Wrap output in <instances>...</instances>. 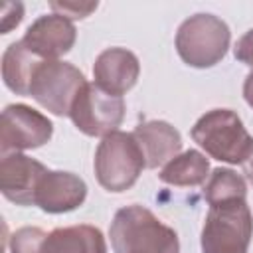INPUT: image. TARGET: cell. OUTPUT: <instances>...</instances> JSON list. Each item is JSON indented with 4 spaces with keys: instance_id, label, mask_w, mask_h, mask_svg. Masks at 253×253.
<instances>
[{
    "instance_id": "6da1fadb",
    "label": "cell",
    "mask_w": 253,
    "mask_h": 253,
    "mask_svg": "<svg viewBox=\"0 0 253 253\" xmlns=\"http://www.w3.org/2000/svg\"><path fill=\"white\" fill-rule=\"evenodd\" d=\"M109 235L115 253H180L176 231L142 206L121 208Z\"/></svg>"
},
{
    "instance_id": "7a4b0ae2",
    "label": "cell",
    "mask_w": 253,
    "mask_h": 253,
    "mask_svg": "<svg viewBox=\"0 0 253 253\" xmlns=\"http://www.w3.org/2000/svg\"><path fill=\"white\" fill-rule=\"evenodd\" d=\"M190 134L206 154L227 164H243L253 146V138L241 119L229 109L208 111L196 121Z\"/></svg>"
},
{
    "instance_id": "3957f363",
    "label": "cell",
    "mask_w": 253,
    "mask_h": 253,
    "mask_svg": "<svg viewBox=\"0 0 253 253\" xmlns=\"http://www.w3.org/2000/svg\"><path fill=\"white\" fill-rule=\"evenodd\" d=\"M253 237V215L245 198L210 206L204 229V253H247Z\"/></svg>"
},
{
    "instance_id": "277c9868",
    "label": "cell",
    "mask_w": 253,
    "mask_h": 253,
    "mask_svg": "<svg viewBox=\"0 0 253 253\" xmlns=\"http://www.w3.org/2000/svg\"><path fill=\"white\" fill-rule=\"evenodd\" d=\"M229 28L213 14H194L176 32V51L190 67L206 69L223 59L229 47Z\"/></svg>"
},
{
    "instance_id": "5b68a950",
    "label": "cell",
    "mask_w": 253,
    "mask_h": 253,
    "mask_svg": "<svg viewBox=\"0 0 253 253\" xmlns=\"http://www.w3.org/2000/svg\"><path fill=\"white\" fill-rule=\"evenodd\" d=\"M10 253H107V241L95 225H69L43 231L20 227L10 237Z\"/></svg>"
},
{
    "instance_id": "8992f818",
    "label": "cell",
    "mask_w": 253,
    "mask_h": 253,
    "mask_svg": "<svg viewBox=\"0 0 253 253\" xmlns=\"http://www.w3.org/2000/svg\"><path fill=\"white\" fill-rule=\"evenodd\" d=\"M146 168L142 150L132 132L115 130L97 146L95 152V176L97 182L109 192H125L138 180Z\"/></svg>"
},
{
    "instance_id": "52a82bcc",
    "label": "cell",
    "mask_w": 253,
    "mask_h": 253,
    "mask_svg": "<svg viewBox=\"0 0 253 253\" xmlns=\"http://www.w3.org/2000/svg\"><path fill=\"white\" fill-rule=\"evenodd\" d=\"M85 83V75L75 65L59 59H49L42 61L36 67L28 97H32L45 111L57 117H69L71 107Z\"/></svg>"
},
{
    "instance_id": "ba28073f",
    "label": "cell",
    "mask_w": 253,
    "mask_h": 253,
    "mask_svg": "<svg viewBox=\"0 0 253 253\" xmlns=\"http://www.w3.org/2000/svg\"><path fill=\"white\" fill-rule=\"evenodd\" d=\"M69 119L87 136H107L123 123L125 101L95 83H85L71 107Z\"/></svg>"
},
{
    "instance_id": "9c48e42d",
    "label": "cell",
    "mask_w": 253,
    "mask_h": 253,
    "mask_svg": "<svg viewBox=\"0 0 253 253\" xmlns=\"http://www.w3.org/2000/svg\"><path fill=\"white\" fill-rule=\"evenodd\" d=\"M53 134L51 121L28 105H8L2 111L0 150L4 154L43 146Z\"/></svg>"
},
{
    "instance_id": "30bf717a",
    "label": "cell",
    "mask_w": 253,
    "mask_h": 253,
    "mask_svg": "<svg viewBox=\"0 0 253 253\" xmlns=\"http://www.w3.org/2000/svg\"><path fill=\"white\" fill-rule=\"evenodd\" d=\"M47 168L20 152L4 154L0 162V190L16 206H34L36 190Z\"/></svg>"
},
{
    "instance_id": "8fae6325",
    "label": "cell",
    "mask_w": 253,
    "mask_h": 253,
    "mask_svg": "<svg viewBox=\"0 0 253 253\" xmlns=\"http://www.w3.org/2000/svg\"><path fill=\"white\" fill-rule=\"evenodd\" d=\"M77 32L71 20L59 14L40 16L24 34L22 43L40 59L49 61L67 53L75 43Z\"/></svg>"
},
{
    "instance_id": "7c38bea8",
    "label": "cell",
    "mask_w": 253,
    "mask_h": 253,
    "mask_svg": "<svg viewBox=\"0 0 253 253\" xmlns=\"http://www.w3.org/2000/svg\"><path fill=\"white\" fill-rule=\"evenodd\" d=\"M87 198V184L71 174L61 170H47L38 184L36 204L47 213H65L77 210Z\"/></svg>"
},
{
    "instance_id": "4fadbf2b",
    "label": "cell",
    "mask_w": 253,
    "mask_h": 253,
    "mask_svg": "<svg viewBox=\"0 0 253 253\" xmlns=\"http://www.w3.org/2000/svg\"><path fill=\"white\" fill-rule=\"evenodd\" d=\"M138 75L140 63L136 55L125 47H109L101 51L93 63L95 85L117 97H123L128 89H132Z\"/></svg>"
},
{
    "instance_id": "5bb4252c",
    "label": "cell",
    "mask_w": 253,
    "mask_h": 253,
    "mask_svg": "<svg viewBox=\"0 0 253 253\" xmlns=\"http://www.w3.org/2000/svg\"><path fill=\"white\" fill-rule=\"evenodd\" d=\"M134 140L138 142L146 168H158L176 158L182 150L180 132L166 121H146L132 130Z\"/></svg>"
},
{
    "instance_id": "9a60e30c",
    "label": "cell",
    "mask_w": 253,
    "mask_h": 253,
    "mask_svg": "<svg viewBox=\"0 0 253 253\" xmlns=\"http://www.w3.org/2000/svg\"><path fill=\"white\" fill-rule=\"evenodd\" d=\"M38 55H34L24 43L14 42L6 47L2 55V79L4 85L16 95H30V83L36 67L42 63Z\"/></svg>"
},
{
    "instance_id": "2e32d148",
    "label": "cell",
    "mask_w": 253,
    "mask_h": 253,
    "mask_svg": "<svg viewBox=\"0 0 253 253\" xmlns=\"http://www.w3.org/2000/svg\"><path fill=\"white\" fill-rule=\"evenodd\" d=\"M210 162L200 150H186L172 158L158 174L170 186H200L210 176Z\"/></svg>"
},
{
    "instance_id": "e0dca14e",
    "label": "cell",
    "mask_w": 253,
    "mask_h": 253,
    "mask_svg": "<svg viewBox=\"0 0 253 253\" xmlns=\"http://www.w3.org/2000/svg\"><path fill=\"white\" fill-rule=\"evenodd\" d=\"M247 196V186L245 180L229 170V168H215L204 188V198L210 206L219 204V202H227V200H237V198H245Z\"/></svg>"
},
{
    "instance_id": "ac0fdd59",
    "label": "cell",
    "mask_w": 253,
    "mask_h": 253,
    "mask_svg": "<svg viewBox=\"0 0 253 253\" xmlns=\"http://www.w3.org/2000/svg\"><path fill=\"white\" fill-rule=\"evenodd\" d=\"M97 8V2H51V10H55V14L67 18V20H81L85 16H89L93 10Z\"/></svg>"
},
{
    "instance_id": "d6986e66",
    "label": "cell",
    "mask_w": 253,
    "mask_h": 253,
    "mask_svg": "<svg viewBox=\"0 0 253 253\" xmlns=\"http://www.w3.org/2000/svg\"><path fill=\"white\" fill-rule=\"evenodd\" d=\"M233 55H235L237 61H241V63L253 67V30L245 32V34L237 40V43H235V47H233Z\"/></svg>"
},
{
    "instance_id": "ffe728a7",
    "label": "cell",
    "mask_w": 253,
    "mask_h": 253,
    "mask_svg": "<svg viewBox=\"0 0 253 253\" xmlns=\"http://www.w3.org/2000/svg\"><path fill=\"white\" fill-rule=\"evenodd\" d=\"M24 6L20 2H6L2 12V34H8L12 28H16L22 22Z\"/></svg>"
},
{
    "instance_id": "44dd1931",
    "label": "cell",
    "mask_w": 253,
    "mask_h": 253,
    "mask_svg": "<svg viewBox=\"0 0 253 253\" xmlns=\"http://www.w3.org/2000/svg\"><path fill=\"white\" fill-rule=\"evenodd\" d=\"M243 97H245L247 105L253 107V71L245 77V83H243Z\"/></svg>"
},
{
    "instance_id": "7402d4cb",
    "label": "cell",
    "mask_w": 253,
    "mask_h": 253,
    "mask_svg": "<svg viewBox=\"0 0 253 253\" xmlns=\"http://www.w3.org/2000/svg\"><path fill=\"white\" fill-rule=\"evenodd\" d=\"M243 174H245V178L253 184V146H251V150H249V154H247V158L243 160Z\"/></svg>"
}]
</instances>
